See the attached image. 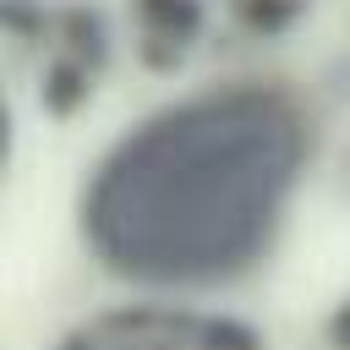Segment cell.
Listing matches in <instances>:
<instances>
[{"mask_svg": "<svg viewBox=\"0 0 350 350\" xmlns=\"http://www.w3.org/2000/svg\"><path fill=\"white\" fill-rule=\"evenodd\" d=\"M301 131L279 98L202 93L115 148L98 170L93 246L153 284H213L246 268L295 186Z\"/></svg>", "mask_w": 350, "mask_h": 350, "instance_id": "1", "label": "cell"}]
</instances>
